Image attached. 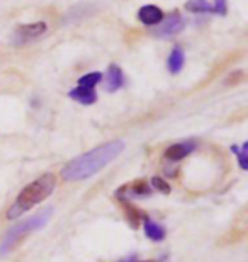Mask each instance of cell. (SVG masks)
Listing matches in <instances>:
<instances>
[{
  "instance_id": "6da1fadb",
  "label": "cell",
  "mask_w": 248,
  "mask_h": 262,
  "mask_svg": "<svg viewBox=\"0 0 248 262\" xmlns=\"http://www.w3.org/2000/svg\"><path fill=\"white\" fill-rule=\"evenodd\" d=\"M123 150H124V141H121V140L100 145L97 148L87 151L85 155H80V157H77L75 160L68 162V164L63 167L61 177L65 181H73V182L87 179V177L94 176L96 172L102 169V167L107 165L109 162H112Z\"/></svg>"
},
{
  "instance_id": "7a4b0ae2",
  "label": "cell",
  "mask_w": 248,
  "mask_h": 262,
  "mask_svg": "<svg viewBox=\"0 0 248 262\" xmlns=\"http://www.w3.org/2000/svg\"><path fill=\"white\" fill-rule=\"evenodd\" d=\"M56 186V179L53 174H44L41 176L39 179H36L34 182H31L29 186H26L20 194L17 196V199L14 201V204L9 209L7 218L14 220L17 218L19 214H22L26 211H29L31 208H34L36 204H39L43 199L48 198L53 189Z\"/></svg>"
},
{
  "instance_id": "3957f363",
  "label": "cell",
  "mask_w": 248,
  "mask_h": 262,
  "mask_svg": "<svg viewBox=\"0 0 248 262\" xmlns=\"http://www.w3.org/2000/svg\"><path fill=\"white\" fill-rule=\"evenodd\" d=\"M51 211H53V209L48 208L46 211H41L38 214H34L33 218L26 220V222L17 225L15 228L9 230L7 235H5V237L2 238V242H0V254L7 252V250L12 247V245L17 242L20 237H24V235H28L29 232H34V230L44 227V225L48 223V220L51 218Z\"/></svg>"
},
{
  "instance_id": "277c9868",
  "label": "cell",
  "mask_w": 248,
  "mask_h": 262,
  "mask_svg": "<svg viewBox=\"0 0 248 262\" xmlns=\"http://www.w3.org/2000/svg\"><path fill=\"white\" fill-rule=\"evenodd\" d=\"M46 29H48V26L46 23H33V24H22V26H17L12 34V43L14 45H28L31 41L41 38Z\"/></svg>"
},
{
  "instance_id": "5b68a950",
  "label": "cell",
  "mask_w": 248,
  "mask_h": 262,
  "mask_svg": "<svg viewBox=\"0 0 248 262\" xmlns=\"http://www.w3.org/2000/svg\"><path fill=\"white\" fill-rule=\"evenodd\" d=\"M184 29V19L178 12H170L167 19L160 23L158 28L153 29V36L156 38H172Z\"/></svg>"
},
{
  "instance_id": "8992f818",
  "label": "cell",
  "mask_w": 248,
  "mask_h": 262,
  "mask_svg": "<svg viewBox=\"0 0 248 262\" xmlns=\"http://www.w3.org/2000/svg\"><path fill=\"white\" fill-rule=\"evenodd\" d=\"M138 19L145 26H156L163 20V10L156 5H145L138 10Z\"/></svg>"
},
{
  "instance_id": "52a82bcc",
  "label": "cell",
  "mask_w": 248,
  "mask_h": 262,
  "mask_svg": "<svg viewBox=\"0 0 248 262\" xmlns=\"http://www.w3.org/2000/svg\"><path fill=\"white\" fill-rule=\"evenodd\" d=\"M124 85V73L118 65H110L105 75V91L116 92Z\"/></svg>"
},
{
  "instance_id": "ba28073f",
  "label": "cell",
  "mask_w": 248,
  "mask_h": 262,
  "mask_svg": "<svg viewBox=\"0 0 248 262\" xmlns=\"http://www.w3.org/2000/svg\"><path fill=\"white\" fill-rule=\"evenodd\" d=\"M194 148H196V145L194 143H175V145H172L170 148H167L165 159L172 160V162H177V160L184 159V157H187Z\"/></svg>"
},
{
  "instance_id": "9c48e42d",
  "label": "cell",
  "mask_w": 248,
  "mask_h": 262,
  "mask_svg": "<svg viewBox=\"0 0 248 262\" xmlns=\"http://www.w3.org/2000/svg\"><path fill=\"white\" fill-rule=\"evenodd\" d=\"M68 96H70L72 99H75L77 102L85 104V106L94 104L97 101V94L94 92V89H85V87H80V85H78L77 89H72V91L68 92Z\"/></svg>"
},
{
  "instance_id": "30bf717a",
  "label": "cell",
  "mask_w": 248,
  "mask_h": 262,
  "mask_svg": "<svg viewBox=\"0 0 248 262\" xmlns=\"http://www.w3.org/2000/svg\"><path fill=\"white\" fill-rule=\"evenodd\" d=\"M184 61H186V55H184V50L181 48V46H175L170 55H168V60H167V67L168 70H170V73H178L184 68Z\"/></svg>"
},
{
  "instance_id": "8fae6325",
  "label": "cell",
  "mask_w": 248,
  "mask_h": 262,
  "mask_svg": "<svg viewBox=\"0 0 248 262\" xmlns=\"http://www.w3.org/2000/svg\"><path fill=\"white\" fill-rule=\"evenodd\" d=\"M145 233L146 237L155 240V242H160V240L165 238V228L162 225L151 222V220H145Z\"/></svg>"
},
{
  "instance_id": "7c38bea8",
  "label": "cell",
  "mask_w": 248,
  "mask_h": 262,
  "mask_svg": "<svg viewBox=\"0 0 248 262\" xmlns=\"http://www.w3.org/2000/svg\"><path fill=\"white\" fill-rule=\"evenodd\" d=\"M186 10L194 14H204V12H213V5L208 0H187Z\"/></svg>"
},
{
  "instance_id": "4fadbf2b",
  "label": "cell",
  "mask_w": 248,
  "mask_h": 262,
  "mask_svg": "<svg viewBox=\"0 0 248 262\" xmlns=\"http://www.w3.org/2000/svg\"><path fill=\"white\" fill-rule=\"evenodd\" d=\"M100 80H102V73L92 72V73H87V75H83V77L78 78V85L85 87V89H94Z\"/></svg>"
},
{
  "instance_id": "5bb4252c",
  "label": "cell",
  "mask_w": 248,
  "mask_h": 262,
  "mask_svg": "<svg viewBox=\"0 0 248 262\" xmlns=\"http://www.w3.org/2000/svg\"><path fill=\"white\" fill-rule=\"evenodd\" d=\"M140 211L136 208H133V206H126V218L129 220V223L133 225V227L136 228L138 227V223H140Z\"/></svg>"
},
{
  "instance_id": "9a60e30c",
  "label": "cell",
  "mask_w": 248,
  "mask_h": 262,
  "mask_svg": "<svg viewBox=\"0 0 248 262\" xmlns=\"http://www.w3.org/2000/svg\"><path fill=\"white\" fill-rule=\"evenodd\" d=\"M231 150L235 154H238V160H240V165L241 169H248V164H246V150H248V143H243V148H238V146H231Z\"/></svg>"
},
{
  "instance_id": "2e32d148",
  "label": "cell",
  "mask_w": 248,
  "mask_h": 262,
  "mask_svg": "<svg viewBox=\"0 0 248 262\" xmlns=\"http://www.w3.org/2000/svg\"><path fill=\"white\" fill-rule=\"evenodd\" d=\"M151 186L155 187V189L160 191V192H163V194H168V192H170V186H168L163 179H160V177H153Z\"/></svg>"
},
{
  "instance_id": "e0dca14e",
  "label": "cell",
  "mask_w": 248,
  "mask_h": 262,
  "mask_svg": "<svg viewBox=\"0 0 248 262\" xmlns=\"http://www.w3.org/2000/svg\"><path fill=\"white\" fill-rule=\"evenodd\" d=\"M133 192L134 194H140V196H148L150 194V186H146L143 181H140L133 186Z\"/></svg>"
},
{
  "instance_id": "ac0fdd59",
  "label": "cell",
  "mask_w": 248,
  "mask_h": 262,
  "mask_svg": "<svg viewBox=\"0 0 248 262\" xmlns=\"http://www.w3.org/2000/svg\"><path fill=\"white\" fill-rule=\"evenodd\" d=\"M226 0H214V5H213V14H218V15H224L226 14Z\"/></svg>"
}]
</instances>
